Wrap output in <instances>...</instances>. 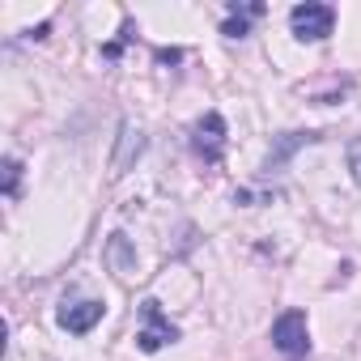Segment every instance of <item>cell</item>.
Instances as JSON below:
<instances>
[{
    "label": "cell",
    "instance_id": "6da1fadb",
    "mask_svg": "<svg viewBox=\"0 0 361 361\" xmlns=\"http://www.w3.org/2000/svg\"><path fill=\"white\" fill-rule=\"evenodd\" d=\"M272 348L289 361H302L310 353V323L302 310H285L276 323H272Z\"/></svg>",
    "mask_w": 361,
    "mask_h": 361
},
{
    "label": "cell",
    "instance_id": "7a4b0ae2",
    "mask_svg": "<svg viewBox=\"0 0 361 361\" xmlns=\"http://www.w3.org/2000/svg\"><path fill=\"white\" fill-rule=\"evenodd\" d=\"M289 26L302 43H323L336 26V9L331 5H319V0H306V5H293L289 9Z\"/></svg>",
    "mask_w": 361,
    "mask_h": 361
},
{
    "label": "cell",
    "instance_id": "3957f363",
    "mask_svg": "<svg viewBox=\"0 0 361 361\" xmlns=\"http://www.w3.org/2000/svg\"><path fill=\"white\" fill-rule=\"evenodd\" d=\"M140 319H145V327L136 331L140 353H157V348H166V344L178 340V327L161 314V302H157V298H145V302H140Z\"/></svg>",
    "mask_w": 361,
    "mask_h": 361
},
{
    "label": "cell",
    "instance_id": "277c9868",
    "mask_svg": "<svg viewBox=\"0 0 361 361\" xmlns=\"http://www.w3.org/2000/svg\"><path fill=\"white\" fill-rule=\"evenodd\" d=\"M192 149H196L204 161H221V153H226V119H221V111H209V115L196 123Z\"/></svg>",
    "mask_w": 361,
    "mask_h": 361
},
{
    "label": "cell",
    "instance_id": "5b68a950",
    "mask_svg": "<svg viewBox=\"0 0 361 361\" xmlns=\"http://www.w3.org/2000/svg\"><path fill=\"white\" fill-rule=\"evenodd\" d=\"M102 314H106V306L94 302V298H85V302H64V306H60V327L73 331V336H85V331H94V323H98Z\"/></svg>",
    "mask_w": 361,
    "mask_h": 361
},
{
    "label": "cell",
    "instance_id": "8992f818",
    "mask_svg": "<svg viewBox=\"0 0 361 361\" xmlns=\"http://www.w3.org/2000/svg\"><path fill=\"white\" fill-rule=\"evenodd\" d=\"M314 140H319V132H285V136H276V145L268 149L264 170H268V174H272V170H281V166H285V161H289L302 145H314Z\"/></svg>",
    "mask_w": 361,
    "mask_h": 361
},
{
    "label": "cell",
    "instance_id": "52a82bcc",
    "mask_svg": "<svg viewBox=\"0 0 361 361\" xmlns=\"http://www.w3.org/2000/svg\"><path fill=\"white\" fill-rule=\"evenodd\" d=\"M145 153V132L136 128V123H123L119 128V153H115V174H123L136 157Z\"/></svg>",
    "mask_w": 361,
    "mask_h": 361
},
{
    "label": "cell",
    "instance_id": "ba28073f",
    "mask_svg": "<svg viewBox=\"0 0 361 361\" xmlns=\"http://www.w3.org/2000/svg\"><path fill=\"white\" fill-rule=\"evenodd\" d=\"M255 18H264V5H259V0H255V5H243V9L234 5V9H230V22L221 26V35H226V39H247Z\"/></svg>",
    "mask_w": 361,
    "mask_h": 361
},
{
    "label": "cell",
    "instance_id": "9c48e42d",
    "mask_svg": "<svg viewBox=\"0 0 361 361\" xmlns=\"http://www.w3.org/2000/svg\"><path fill=\"white\" fill-rule=\"evenodd\" d=\"M111 264H115L119 272L132 268V251H128V238H123V234H111Z\"/></svg>",
    "mask_w": 361,
    "mask_h": 361
},
{
    "label": "cell",
    "instance_id": "30bf717a",
    "mask_svg": "<svg viewBox=\"0 0 361 361\" xmlns=\"http://www.w3.org/2000/svg\"><path fill=\"white\" fill-rule=\"evenodd\" d=\"M18 178H22V161L18 157H5V196L9 200L18 196Z\"/></svg>",
    "mask_w": 361,
    "mask_h": 361
},
{
    "label": "cell",
    "instance_id": "8fae6325",
    "mask_svg": "<svg viewBox=\"0 0 361 361\" xmlns=\"http://www.w3.org/2000/svg\"><path fill=\"white\" fill-rule=\"evenodd\" d=\"M344 157H348V174H353V183L361 188V136L348 145V153H344Z\"/></svg>",
    "mask_w": 361,
    "mask_h": 361
},
{
    "label": "cell",
    "instance_id": "7c38bea8",
    "mask_svg": "<svg viewBox=\"0 0 361 361\" xmlns=\"http://www.w3.org/2000/svg\"><path fill=\"white\" fill-rule=\"evenodd\" d=\"M157 60H161V64H178L183 56H178V51H166V47H161V51H157Z\"/></svg>",
    "mask_w": 361,
    "mask_h": 361
}]
</instances>
